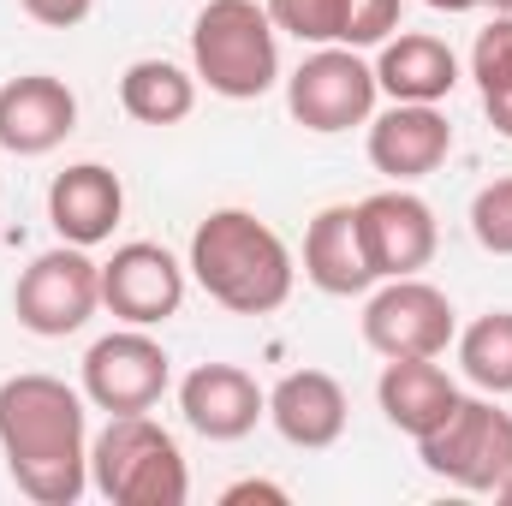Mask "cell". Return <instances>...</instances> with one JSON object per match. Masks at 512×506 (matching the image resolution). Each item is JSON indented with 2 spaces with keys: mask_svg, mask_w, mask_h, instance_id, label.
I'll return each mask as SVG.
<instances>
[{
  "mask_svg": "<svg viewBox=\"0 0 512 506\" xmlns=\"http://www.w3.org/2000/svg\"><path fill=\"white\" fill-rule=\"evenodd\" d=\"M0 459L18 495L36 506H72L90 489V417L84 393L60 376L0 381Z\"/></svg>",
  "mask_w": 512,
  "mask_h": 506,
  "instance_id": "cell-1",
  "label": "cell"
},
{
  "mask_svg": "<svg viewBox=\"0 0 512 506\" xmlns=\"http://www.w3.org/2000/svg\"><path fill=\"white\" fill-rule=\"evenodd\" d=\"M185 268L233 316H268V310H280L292 298V274H298L286 239L262 215H251V209H215V215H203L197 233H191V262Z\"/></svg>",
  "mask_w": 512,
  "mask_h": 506,
  "instance_id": "cell-2",
  "label": "cell"
},
{
  "mask_svg": "<svg viewBox=\"0 0 512 506\" xmlns=\"http://www.w3.org/2000/svg\"><path fill=\"white\" fill-rule=\"evenodd\" d=\"M274 18L256 0H209L191 24V66L227 102H256L280 84V42Z\"/></svg>",
  "mask_w": 512,
  "mask_h": 506,
  "instance_id": "cell-3",
  "label": "cell"
},
{
  "mask_svg": "<svg viewBox=\"0 0 512 506\" xmlns=\"http://www.w3.org/2000/svg\"><path fill=\"white\" fill-rule=\"evenodd\" d=\"M90 489L114 506H185L191 471L179 441L149 417H108V429L90 441Z\"/></svg>",
  "mask_w": 512,
  "mask_h": 506,
  "instance_id": "cell-4",
  "label": "cell"
},
{
  "mask_svg": "<svg viewBox=\"0 0 512 506\" xmlns=\"http://www.w3.org/2000/svg\"><path fill=\"white\" fill-rule=\"evenodd\" d=\"M423 471L465 489V495H495L501 477H512V411L495 399H459L447 423H435L423 441Z\"/></svg>",
  "mask_w": 512,
  "mask_h": 506,
  "instance_id": "cell-5",
  "label": "cell"
},
{
  "mask_svg": "<svg viewBox=\"0 0 512 506\" xmlns=\"http://www.w3.org/2000/svg\"><path fill=\"white\" fill-rule=\"evenodd\" d=\"M376 96H382L376 66L358 60V48H346V42H328V48L304 54V66L286 78L292 120L304 131H316V137H340L352 126H370Z\"/></svg>",
  "mask_w": 512,
  "mask_h": 506,
  "instance_id": "cell-6",
  "label": "cell"
},
{
  "mask_svg": "<svg viewBox=\"0 0 512 506\" xmlns=\"http://www.w3.org/2000/svg\"><path fill=\"white\" fill-rule=\"evenodd\" d=\"M96 310H102V262H90L84 245H66V239H60V251L36 256L12 286V316L36 340H66Z\"/></svg>",
  "mask_w": 512,
  "mask_h": 506,
  "instance_id": "cell-7",
  "label": "cell"
},
{
  "mask_svg": "<svg viewBox=\"0 0 512 506\" xmlns=\"http://www.w3.org/2000/svg\"><path fill=\"white\" fill-rule=\"evenodd\" d=\"M173 381V358L161 352V340H149L143 328H120L102 334L84 352V399L108 417H131V411H155L161 393Z\"/></svg>",
  "mask_w": 512,
  "mask_h": 506,
  "instance_id": "cell-8",
  "label": "cell"
},
{
  "mask_svg": "<svg viewBox=\"0 0 512 506\" xmlns=\"http://www.w3.org/2000/svg\"><path fill=\"white\" fill-rule=\"evenodd\" d=\"M453 304L441 286L405 274V280H382V292L364 304V340L382 358H441L453 346Z\"/></svg>",
  "mask_w": 512,
  "mask_h": 506,
  "instance_id": "cell-9",
  "label": "cell"
},
{
  "mask_svg": "<svg viewBox=\"0 0 512 506\" xmlns=\"http://www.w3.org/2000/svg\"><path fill=\"white\" fill-rule=\"evenodd\" d=\"M102 304L126 322V328H155L167 316H179L185 304V262L167 245L131 239L102 262Z\"/></svg>",
  "mask_w": 512,
  "mask_h": 506,
  "instance_id": "cell-10",
  "label": "cell"
},
{
  "mask_svg": "<svg viewBox=\"0 0 512 506\" xmlns=\"http://www.w3.org/2000/svg\"><path fill=\"white\" fill-rule=\"evenodd\" d=\"M358 227H364V251L376 280H405L417 268H429V256L441 245V227H435V209L405 191V185H387L376 197L358 203Z\"/></svg>",
  "mask_w": 512,
  "mask_h": 506,
  "instance_id": "cell-11",
  "label": "cell"
},
{
  "mask_svg": "<svg viewBox=\"0 0 512 506\" xmlns=\"http://www.w3.org/2000/svg\"><path fill=\"white\" fill-rule=\"evenodd\" d=\"M78 131V96L54 72H24L0 90V149L6 155H48Z\"/></svg>",
  "mask_w": 512,
  "mask_h": 506,
  "instance_id": "cell-12",
  "label": "cell"
},
{
  "mask_svg": "<svg viewBox=\"0 0 512 506\" xmlns=\"http://www.w3.org/2000/svg\"><path fill=\"white\" fill-rule=\"evenodd\" d=\"M447 155H453V126L435 102H393L382 120H370V167L393 185L429 179Z\"/></svg>",
  "mask_w": 512,
  "mask_h": 506,
  "instance_id": "cell-13",
  "label": "cell"
},
{
  "mask_svg": "<svg viewBox=\"0 0 512 506\" xmlns=\"http://www.w3.org/2000/svg\"><path fill=\"white\" fill-rule=\"evenodd\" d=\"M179 411L203 441H245L268 417V393L239 364H197L179 381Z\"/></svg>",
  "mask_w": 512,
  "mask_h": 506,
  "instance_id": "cell-14",
  "label": "cell"
},
{
  "mask_svg": "<svg viewBox=\"0 0 512 506\" xmlns=\"http://www.w3.org/2000/svg\"><path fill=\"white\" fill-rule=\"evenodd\" d=\"M120 215H126V185H120L114 167L78 161V167L54 173V185H48V227H54L66 245H84V251H90V245L114 239Z\"/></svg>",
  "mask_w": 512,
  "mask_h": 506,
  "instance_id": "cell-15",
  "label": "cell"
},
{
  "mask_svg": "<svg viewBox=\"0 0 512 506\" xmlns=\"http://www.w3.org/2000/svg\"><path fill=\"white\" fill-rule=\"evenodd\" d=\"M346 387L328 376V370H292V376L274 381L268 393V423L280 429V441L304 447V453H322L346 435Z\"/></svg>",
  "mask_w": 512,
  "mask_h": 506,
  "instance_id": "cell-16",
  "label": "cell"
},
{
  "mask_svg": "<svg viewBox=\"0 0 512 506\" xmlns=\"http://www.w3.org/2000/svg\"><path fill=\"white\" fill-rule=\"evenodd\" d=\"M304 280L328 298H358L376 286V268L364 251V227H358V203H328L310 233H304Z\"/></svg>",
  "mask_w": 512,
  "mask_h": 506,
  "instance_id": "cell-17",
  "label": "cell"
},
{
  "mask_svg": "<svg viewBox=\"0 0 512 506\" xmlns=\"http://www.w3.org/2000/svg\"><path fill=\"white\" fill-rule=\"evenodd\" d=\"M459 399H465L459 381L447 376L435 358H387L382 381H376L382 417L399 435H411V441H423L435 423H447V411H453Z\"/></svg>",
  "mask_w": 512,
  "mask_h": 506,
  "instance_id": "cell-18",
  "label": "cell"
},
{
  "mask_svg": "<svg viewBox=\"0 0 512 506\" xmlns=\"http://www.w3.org/2000/svg\"><path fill=\"white\" fill-rule=\"evenodd\" d=\"M376 84L393 102H447L453 84H459V54L441 36H423V30L387 36L382 54H376Z\"/></svg>",
  "mask_w": 512,
  "mask_h": 506,
  "instance_id": "cell-19",
  "label": "cell"
},
{
  "mask_svg": "<svg viewBox=\"0 0 512 506\" xmlns=\"http://www.w3.org/2000/svg\"><path fill=\"white\" fill-rule=\"evenodd\" d=\"M120 108L137 126H179L197 108V72L173 60H131L120 78Z\"/></svg>",
  "mask_w": 512,
  "mask_h": 506,
  "instance_id": "cell-20",
  "label": "cell"
},
{
  "mask_svg": "<svg viewBox=\"0 0 512 506\" xmlns=\"http://www.w3.org/2000/svg\"><path fill=\"white\" fill-rule=\"evenodd\" d=\"M459 370L483 393H512V310H489L459 334Z\"/></svg>",
  "mask_w": 512,
  "mask_h": 506,
  "instance_id": "cell-21",
  "label": "cell"
},
{
  "mask_svg": "<svg viewBox=\"0 0 512 506\" xmlns=\"http://www.w3.org/2000/svg\"><path fill=\"white\" fill-rule=\"evenodd\" d=\"M268 18L274 30L310 42V48H328L340 42V24H346V0H268Z\"/></svg>",
  "mask_w": 512,
  "mask_h": 506,
  "instance_id": "cell-22",
  "label": "cell"
},
{
  "mask_svg": "<svg viewBox=\"0 0 512 506\" xmlns=\"http://www.w3.org/2000/svg\"><path fill=\"white\" fill-rule=\"evenodd\" d=\"M471 233L489 256H512V179H489L471 197Z\"/></svg>",
  "mask_w": 512,
  "mask_h": 506,
  "instance_id": "cell-23",
  "label": "cell"
},
{
  "mask_svg": "<svg viewBox=\"0 0 512 506\" xmlns=\"http://www.w3.org/2000/svg\"><path fill=\"white\" fill-rule=\"evenodd\" d=\"M471 78H477V90H483V96H495V90H507V84H512V18L495 12V24H489V30H477Z\"/></svg>",
  "mask_w": 512,
  "mask_h": 506,
  "instance_id": "cell-24",
  "label": "cell"
},
{
  "mask_svg": "<svg viewBox=\"0 0 512 506\" xmlns=\"http://www.w3.org/2000/svg\"><path fill=\"white\" fill-rule=\"evenodd\" d=\"M393 30H399V0H346V24H340L346 48H376Z\"/></svg>",
  "mask_w": 512,
  "mask_h": 506,
  "instance_id": "cell-25",
  "label": "cell"
},
{
  "mask_svg": "<svg viewBox=\"0 0 512 506\" xmlns=\"http://www.w3.org/2000/svg\"><path fill=\"white\" fill-rule=\"evenodd\" d=\"M36 24H48V30H72V24H84L90 18V6L96 0H18Z\"/></svg>",
  "mask_w": 512,
  "mask_h": 506,
  "instance_id": "cell-26",
  "label": "cell"
},
{
  "mask_svg": "<svg viewBox=\"0 0 512 506\" xmlns=\"http://www.w3.org/2000/svg\"><path fill=\"white\" fill-rule=\"evenodd\" d=\"M245 501H268V506H286L292 495L280 489V483H262V477H245V483H233V489H221V506H245Z\"/></svg>",
  "mask_w": 512,
  "mask_h": 506,
  "instance_id": "cell-27",
  "label": "cell"
},
{
  "mask_svg": "<svg viewBox=\"0 0 512 506\" xmlns=\"http://www.w3.org/2000/svg\"><path fill=\"white\" fill-rule=\"evenodd\" d=\"M483 114H489V126L501 131V137H512V84L495 90V96H483Z\"/></svg>",
  "mask_w": 512,
  "mask_h": 506,
  "instance_id": "cell-28",
  "label": "cell"
},
{
  "mask_svg": "<svg viewBox=\"0 0 512 506\" xmlns=\"http://www.w3.org/2000/svg\"><path fill=\"white\" fill-rule=\"evenodd\" d=\"M423 6H435V12H477L483 0H423Z\"/></svg>",
  "mask_w": 512,
  "mask_h": 506,
  "instance_id": "cell-29",
  "label": "cell"
},
{
  "mask_svg": "<svg viewBox=\"0 0 512 506\" xmlns=\"http://www.w3.org/2000/svg\"><path fill=\"white\" fill-rule=\"evenodd\" d=\"M495 501H501V506H512V477H501V489H495Z\"/></svg>",
  "mask_w": 512,
  "mask_h": 506,
  "instance_id": "cell-30",
  "label": "cell"
},
{
  "mask_svg": "<svg viewBox=\"0 0 512 506\" xmlns=\"http://www.w3.org/2000/svg\"><path fill=\"white\" fill-rule=\"evenodd\" d=\"M483 6H495V12H501V18H512V0H483Z\"/></svg>",
  "mask_w": 512,
  "mask_h": 506,
  "instance_id": "cell-31",
  "label": "cell"
}]
</instances>
